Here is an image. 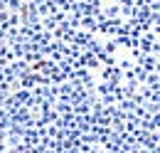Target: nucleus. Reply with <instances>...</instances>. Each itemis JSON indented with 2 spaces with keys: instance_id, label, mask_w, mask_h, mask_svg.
Listing matches in <instances>:
<instances>
[]
</instances>
